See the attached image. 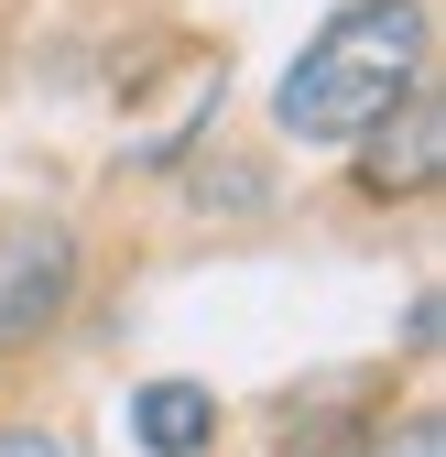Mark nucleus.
<instances>
[{
  "label": "nucleus",
  "instance_id": "f257e3e1",
  "mask_svg": "<svg viewBox=\"0 0 446 457\" xmlns=\"http://www.w3.org/2000/svg\"><path fill=\"white\" fill-rule=\"evenodd\" d=\"M414 87H425V0H349L284 66L272 120L294 142H370Z\"/></svg>",
  "mask_w": 446,
  "mask_h": 457
},
{
  "label": "nucleus",
  "instance_id": "f03ea898",
  "mask_svg": "<svg viewBox=\"0 0 446 457\" xmlns=\"http://www.w3.org/2000/svg\"><path fill=\"white\" fill-rule=\"evenodd\" d=\"M435 153H446V120H435V87H414V98L392 109V120L370 131V163H359V175H370L381 196H425V186H435Z\"/></svg>",
  "mask_w": 446,
  "mask_h": 457
},
{
  "label": "nucleus",
  "instance_id": "7ed1b4c3",
  "mask_svg": "<svg viewBox=\"0 0 446 457\" xmlns=\"http://www.w3.org/2000/svg\"><path fill=\"white\" fill-rule=\"evenodd\" d=\"M131 446L142 457H207L218 446V392L207 381H142L131 392Z\"/></svg>",
  "mask_w": 446,
  "mask_h": 457
},
{
  "label": "nucleus",
  "instance_id": "20e7f679",
  "mask_svg": "<svg viewBox=\"0 0 446 457\" xmlns=\"http://www.w3.org/2000/svg\"><path fill=\"white\" fill-rule=\"evenodd\" d=\"M66 283H77V251H66V240H33V251L12 262V283H0V337H22L33 316H54Z\"/></svg>",
  "mask_w": 446,
  "mask_h": 457
},
{
  "label": "nucleus",
  "instance_id": "39448f33",
  "mask_svg": "<svg viewBox=\"0 0 446 457\" xmlns=\"http://www.w3.org/2000/svg\"><path fill=\"white\" fill-rule=\"evenodd\" d=\"M0 457H66V446H54L44 425H12V436H0Z\"/></svg>",
  "mask_w": 446,
  "mask_h": 457
},
{
  "label": "nucleus",
  "instance_id": "423d86ee",
  "mask_svg": "<svg viewBox=\"0 0 446 457\" xmlns=\"http://www.w3.org/2000/svg\"><path fill=\"white\" fill-rule=\"evenodd\" d=\"M403 457H446V425H435V414H414V436H403Z\"/></svg>",
  "mask_w": 446,
  "mask_h": 457
}]
</instances>
